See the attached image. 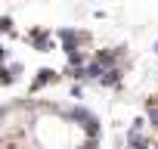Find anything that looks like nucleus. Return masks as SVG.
Instances as JSON below:
<instances>
[{
	"mask_svg": "<svg viewBox=\"0 0 158 149\" xmlns=\"http://www.w3.org/2000/svg\"><path fill=\"white\" fill-rule=\"evenodd\" d=\"M136 149H149V146H136Z\"/></svg>",
	"mask_w": 158,
	"mask_h": 149,
	"instance_id": "obj_3",
	"label": "nucleus"
},
{
	"mask_svg": "<svg viewBox=\"0 0 158 149\" xmlns=\"http://www.w3.org/2000/svg\"><path fill=\"white\" fill-rule=\"evenodd\" d=\"M146 118L152 124V130L158 134V81L152 84V90L146 93Z\"/></svg>",
	"mask_w": 158,
	"mask_h": 149,
	"instance_id": "obj_2",
	"label": "nucleus"
},
{
	"mask_svg": "<svg viewBox=\"0 0 158 149\" xmlns=\"http://www.w3.org/2000/svg\"><path fill=\"white\" fill-rule=\"evenodd\" d=\"M3 149H102V121L81 100L10 96L3 106Z\"/></svg>",
	"mask_w": 158,
	"mask_h": 149,
	"instance_id": "obj_1",
	"label": "nucleus"
}]
</instances>
